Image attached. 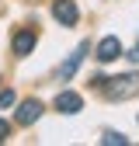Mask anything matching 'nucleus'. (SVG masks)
I'll list each match as a JSON object with an SVG mask.
<instances>
[{"label":"nucleus","mask_w":139,"mask_h":146,"mask_svg":"<svg viewBox=\"0 0 139 146\" xmlns=\"http://www.w3.org/2000/svg\"><path fill=\"white\" fill-rule=\"evenodd\" d=\"M108 101H129L139 94V73H122V77H104L101 84Z\"/></svg>","instance_id":"f257e3e1"},{"label":"nucleus","mask_w":139,"mask_h":146,"mask_svg":"<svg viewBox=\"0 0 139 146\" xmlns=\"http://www.w3.org/2000/svg\"><path fill=\"white\" fill-rule=\"evenodd\" d=\"M94 56H97L101 63H115V59L122 56V42L115 38V35H108V38H101V42H97V49H94Z\"/></svg>","instance_id":"f03ea898"},{"label":"nucleus","mask_w":139,"mask_h":146,"mask_svg":"<svg viewBox=\"0 0 139 146\" xmlns=\"http://www.w3.org/2000/svg\"><path fill=\"white\" fill-rule=\"evenodd\" d=\"M52 17H56L59 25H77L80 11H77L73 0H56V4H52Z\"/></svg>","instance_id":"7ed1b4c3"},{"label":"nucleus","mask_w":139,"mask_h":146,"mask_svg":"<svg viewBox=\"0 0 139 146\" xmlns=\"http://www.w3.org/2000/svg\"><path fill=\"white\" fill-rule=\"evenodd\" d=\"M17 125H35L42 118V101H24V104H17Z\"/></svg>","instance_id":"20e7f679"},{"label":"nucleus","mask_w":139,"mask_h":146,"mask_svg":"<svg viewBox=\"0 0 139 146\" xmlns=\"http://www.w3.org/2000/svg\"><path fill=\"white\" fill-rule=\"evenodd\" d=\"M56 108H59L63 115H77L80 108H83V101H80V94H77V90H63V94L56 98Z\"/></svg>","instance_id":"39448f33"},{"label":"nucleus","mask_w":139,"mask_h":146,"mask_svg":"<svg viewBox=\"0 0 139 146\" xmlns=\"http://www.w3.org/2000/svg\"><path fill=\"white\" fill-rule=\"evenodd\" d=\"M14 56H28V52L35 49V31H28V28H21V31H17L14 35Z\"/></svg>","instance_id":"423d86ee"},{"label":"nucleus","mask_w":139,"mask_h":146,"mask_svg":"<svg viewBox=\"0 0 139 146\" xmlns=\"http://www.w3.org/2000/svg\"><path fill=\"white\" fill-rule=\"evenodd\" d=\"M83 56H87V45H77V49H73V56H70V59L63 63V70H59V73H63V80H70V77H73V73L80 70Z\"/></svg>","instance_id":"0eeeda50"},{"label":"nucleus","mask_w":139,"mask_h":146,"mask_svg":"<svg viewBox=\"0 0 139 146\" xmlns=\"http://www.w3.org/2000/svg\"><path fill=\"white\" fill-rule=\"evenodd\" d=\"M101 143H104V146H125L129 139L122 136V132H104V136H101Z\"/></svg>","instance_id":"6e6552de"},{"label":"nucleus","mask_w":139,"mask_h":146,"mask_svg":"<svg viewBox=\"0 0 139 146\" xmlns=\"http://www.w3.org/2000/svg\"><path fill=\"white\" fill-rule=\"evenodd\" d=\"M17 104V94H14V90L7 87V90H0V108H14Z\"/></svg>","instance_id":"1a4fd4ad"},{"label":"nucleus","mask_w":139,"mask_h":146,"mask_svg":"<svg viewBox=\"0 0 139 146\" xmlns=\"http://www.w3.org/2000/svg\"><path fill=\"white\" fill-rule=\"evenodd\" d=\"M7 136H11V125H7V122H4V118H0V143H4V139H7Z\"/></svg>","instance_id":"9d476101"},{"label":"nucleus","mask_w":139,"mask_h":146,"mask_svg":"<svg viewBox=\"0 0 139 146\" xmlns=\"http://www.w3.org/2000/svg\"><path fill=\"white\" fill-rule=\"evenodd\" d=\"M129 59H139V45H136V49H132V52H129Z\"/></svg>","instance_id":"9b49d317"}]
</instances>
